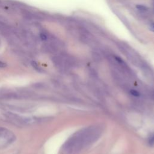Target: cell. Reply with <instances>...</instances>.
<instances>
[{"mask_svg": "<svg viewBox=\"0 0 154 154\" xmlns=\"http://www.w3.org/2000/svg\"><path fill=\"white\" fill-rule=\"evenodd\" d=\"M100 134L96 128H89L74 134L64 144V154H77L85 146L94 141Z\"/></svg>", "mask_w": 154, "mask_h": 154, "instance_id": "obj_1", "label": "cell"}, {"mask_svg": "<svg viewBox=\"0 0 154 154\" xmlns=\"http://www.w3.org/2000/svg\"><path fill=\"white\" fill-rule=\"evenodd\" d=\"M15 139L16 136L12 131L0 127V148H4L11 144Z\"/></svg>", "mask_w": 154, "mask_h": 154, "instance_id": "obj_2", "label": "cell"}, {"mask_svg": "<svg viewBox=\"0 0 154 154\" xmlns=\"http://www.w3.org/2000/svg\"><path fill=\"white\" fill-rule=\"evenodd\" d=\"M21 98L19 93H16L7 89H0V99L5 100L17 99Z\"/></svg>", "mask_w": 154, "mask_h": 154, "instance_id": "obj_3", "label": "cell"}, {"mask_svg": "<svg viewBox=\"0 0 154 154\" xmlns=\"http://www.w3.org/2000/svg\"><path fill=\"white\" fill-rule=\"evenodd\" d=\"M31 64L32 67L35 70H37V72H43L42 69L41 68V67H40V66H38V63H37L36 61H32L31 62Z\"/></svg>", "mask_w": 154, "mask_h": 154, "instance_id": "obj_4", "label": "cell"}, {"mask_svg": "<svg viewBox=\"0 0 154 154\" xmlns=\"http://www.w3.org/2000/svg\"><path fill=\"white\" fill-rule=\"evenodd\" d=\"M39 37H40L41 40H42L43 42H46L48 40L49 35H48V34L47 33L42 31V32H40L39 33Z\"/></svg>", "mask_w": 154, "mask_h": 154, "instance_id": "obj_5", "label": "cell"}, {"mask_svg": "<svg viewBox=\"0 0 154 154\" xmlns=\"http://www.w3.org/2000/svg\"><path fill=\"white\" fill-rule=\"evenodd\" d=\"M147 143L150 146H154V134H151L149 137Z\"/></svg>", "mask_w": 154, "mask_h": 154, "instance_id": "obj_6", "label": "cell"}, {"mask_svg": "<svg viewBox=\"0 0 154 154\" xmlns=\"http://www.w3.org/2000/svg\"><path fill=\"white\" fill-rule=\"evenodd\" d=\"M137 8L138 9V10L140 11H146L147 10V7L144 5L142 4H138L136 6Z\"/></svg>", "mask_w": 154, "mask_h": 154, "instance_id": "obj_7", "label": "cell"}, {"mask_svg": "<svg viewBox=\"0 0 154 154\" xmlns=\"http://www.w3.org/2000/svg\"><path fill=\"white\" fill-rule=\"evenodd\" d=\"M130 93H131L132 96H135V97H138V96L140 95V93L138 91H137V90H132V89L130 90Z\"/></svg>", "mask_w": 154, "mask_h": 154, "instance_id": "obj_8", "label": "cell"}, {"mask_svg": "<svg viewBox=\"0 0 154 154\" xmlns=\"http://www.w3.org/2000/svg\"><path fill=\"white\" fill-rule=\"evenodd\" d=\"M6 66H7L6 63L0 60V68H4V67H5Z\"/></svg>", "mask_w": 154, "mask_h": 154, "instance_id": "obj_9", "label": "cell"}, {"mask_svg": "<svg viewBox=\"0 0 154 154\" xmlns=\"http://www.w3.org/2000/svg\"><path fill=\"white\" fill-rule=\"evenodd\" d=\"M149 28H150V29L152 31H153V32H154V22L150 24Z\"/></svg>", "mask_w": 154, "mask_h": 154, "instance_id": "obj_10", "label": "cell"}, {"mask_svg": "<svg viewBox=\"0 0 154 154\" xmlns=\"http://www.w3.org/2000/svg\"><path fill=\"white\" fill-rule=\"evenodd\" d=\"M0 45H1V41H0Z\"/></svg>", "mask_w": 154, "mask_h": 154, "instance_id": "obj_11", "label": "cell"}]
</instances>
